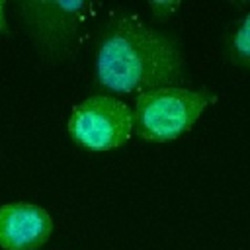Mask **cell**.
Returning <instances> with one entry per match:
<instances>
[{"label": "cell", "mask_w": 250, "mask_h": 250, "mask_svg": "<svg viewBox=\"0 0 250 250\" xmlns=\"http://www.w3.org/2000/svg\"><path fill=\"white\" fill-rule=\"evenodd\" d=\"M215 102L211 90L164 86L137 94L133 107V133L148 143H168L193 127Z\"/></svg>", "instance_id": "2"}, {"label": "cell", "mask_w": 250, "mask_h": 250, "mask_svg": "<svg viewBox=\"0 0 250 250\" xmlns=\"http://www.w3.org/2000/svg\"><path fill=\"white\" fill-rule=\"evenodd\" d=\"M90 2H57V0H25L20 4L23 23L47 59L68 57L88 18Z\"/></svg>", "instance_id": "3"}, {"label": "cell", "mask_w": 250, "mask_h": 250, "mask_svg": "<svg viewBox=\"0 0 250 250\" xmlns=\"http://www.w3.org/2000/svg\"><path fill=\"white\" fill-rule=\"evenodd\" d=\"M10 31V25H8V18H6V2L0 0V33L6 35Z\"/></svg>", "instance_id": "8"}, {"label": "cell", "mask_w": 250, "mask_h": 250, "mask_svg": "<svg viewBox=\"0 0 250 250\" xmlns=\"http://www.w3.org/2000/svg\"><path fill=\"white\" fill-rule=\"evenodd\" d=\"M133 109L109 94H94L74 105L68 117V135L88 150H111L129 141Z\"/></svg>", "instance_id": "4"}, {"label": "cell", "mask_w": 250, "mask_h": 250, "mask_svg": "<svg viewBox=\"0 0 250 250\" xmlns=\"http://www.w3.org/2000/svg\"><path fill=\"white\" fill-rule=\"evenodd\" d=\"M225 59L240 68L250 70V10L244 12L227 31L223 43Z\"/></svg>", "instance_id": "6"}, {"label": "cell", "mask_w": 250, "mask_h": 250, "mask_svg": "<svg viewBox=\"0 0 250 250\" xmlns=\"http://www.w3.org/2000/svg\"><path fill=\"white\" fill-rule=\"evenodd\" d=\"M94 74L98 84L109 92L143 94L180 86L186 78V59L174 35L123 12L109 18L100 31Z\"/></svg>", "instance_id": "1"}, {"label": "cell", "mask_w": 250, "mask_h": 250, "mask_svg": "<svg viewBox=\"0 0 250 250\" xmlns=\"http://www.w3.org/2000/svg\"><path fill=\"white\" fill-rule=\"evenodd\" d=\"M53 232V219L47 209L29 201L0 205V248L37 250Z\"/></svg>", "instance_id": "5"}, {"label": "cell", "mask_w": 250, "mask_h": 250, "mask_svg": "<svg viewBox=\"0 0 250 250\" xmlns=\"http://www.w3.org/2000/svg\"><path fill=\"white\" fill-rule=\"evenodd\" d=\"M148 6H150V10H152L154 18L164 20V18L172 16V12H174L176 8H180V2H150Z\"/></svg>", "instance_id": "7"}]
</instances>
